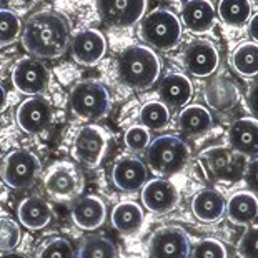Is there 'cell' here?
I'll use <instances>...</instances> for the list:
<instances>
[{"label": "cell", "mask_w": 258, "mask_h": 258, "mask_svg": "<svg viewBox=\"0 0 258 258\" xmlns=\"http://www.w3.org/2000/svg\"><path fill=\"white\" fill-rule=\"evenodd\" d=\"M22 45L37 58H57L70 47V27L60 14L37 12L22 27Z\"/></svg>", "instance_id": "cell-1"}, {"label": "cell", "mask_w": 258, "mask_h": 258, "mask_svg": "<svg viewBox=\"0 0 258 258\" xmlns=\"http://www.w3.org/2000/svg\"><path fill=\"white\" fill-rule=\"evenodd\" d=\"M162 62L147 45L127 47L117 58V77L132 90H147L160 77Z\"/></svg>", "instance_id": "cell-2"}, {"label": "cell", "mask_w": 258, "mask_h": 258, "mask_svg": "<svg viewBox=\"0 0 258 258\" xmlns=\"http://www.w3.org/2000/svg\"><path fill=\"white\" fill-rule=\"evenodd\" d=\"M182 22L167 9L152 10L140 22V37L157 50L168 52L182 40Z\"/></svg>", "instance_id": "cell-3"}, {"label": "cell", "mask_w": 258, "mask_h": 258, "mask_svg": "<svg viewBox=\"0 0 258 258\" xmlns=\"http://www.w3.org/2000/svg\"><path fill=\"white\" fill-rule=\"evenodd\" d=\"M188 145L175 135L158 137L147 148L148 168L160 177H170L182 172L188 163Z\"/></svg>", "instance_id": "cell-4"}, {"label": "cell", "mask_w": 258, "mask_h": 258, "mask_svg": "<svg viewBox=\"0 0 258 258\" xmlns=\"http://www.w3.org/2000/svg\"><path fill=\"white\" fill-rule=\"evenodd\" d=\"M69 105L75 117L95 122L110 110V93L100 82L85 80L77 84L70 92Z\"/></svg>", "instance_id": "cell-5"}, {"label": "cell", "mask_w": 258, "mask_h": 258, "mask_svg": "<svg viewBox=\"0 0 258 258\" xmlns=\"http://www.w3.org/2000/svg\"><path fill=\"white\" fill-rule=\"evenodd\" d=\"M43 185L52 200L60 203L74 202L84 190V175L74 163L57 162L45 173Z\"/></svg>", "instance_id": "cell-6"}, {"label": "cell", "mask_w": 258, "mask_h": 258, "mask_svg": "<svg viewBox=\"0 0 258 258\" xmlns=\"http://www.w3.org/2000/svg\"><path fill=\"white\" fill-rule=\"evenodd\" d=\"M42 165L38 158L29 150H14L4 158L0 175L10 188H29L40 175Z\"/></svg>", "instance_id": "cell-7"}, {"label": "cell", "mask_w": 258, "mask_h": 258, "mask_svg": "<svg viewBox=\"0 0 258 258\" xmlns=\"http://www.w3.org/2000/svg\"><path fill=\"white\" fill-rule=\"evenodd\" d=\"M107 147L108 134L98 125L90 123L77 132L72 145V155L75 160L87 167H98L105 157Z\"/></svg>", "instance_id": "cell-8"}, {"label": "cell", "mask_w": 258, "mask_h": 258, "mask_svg": "<svg viewBox=\"0 0 258 258\" xmlns=\"http://www.w3.org/2000/svg\"><path fill=\"white\" fill-rule=\"evenodd\" d=\"M148 253L150 258H190V235L180 227H163L150 237Z\"/></svg>", "instance_id": "cell-9"}, {"label": "cell", "mask_w": 258, "mask_h": 258, "mask_svg": "<svg viewBox=\"0 0 258 258\" xmlns=\"http://www.w3.org/2000/svg\"><path fill=\"white\" fill-rule=\"evenodd\" d=\"M147 0H97V10L103 22L113 27H130L144 19Z\"/></svg>", "instance_id": "cell-10"}, {"label": "cell", "mask_w": 258, "mask_h": 258, "mask_svg": "<svg viewBox=\"0 0 258 258\" xmlns=\"http://www.w3.org/2000/svg\"><path fill=\"white\" fill-rule=\"evenodd\" d=\"M12 82L19 92L25 95H37L47 89L48 70L38 58L25 57L14 67Z\"/></svg>", "instance_id": "cell-11"}, {"label": "cell", "mask_w": 258, "mask_h": 258, "mask_svg": "<svg viewBox=\"0 0 258 258\" xmlns=\"http://www.w3.org/2000/svg\"><path fill=\"white\" fill-rule=\"evenodd\" d=\"M178 188L167 178H153L142 186V203L148 212L163 213L172 212L178 205Z\"/></svg>", "instance_id": "cell-12"}, {"label": "cell", "mask_w": 258, "mask_h": 258, "mask_svg": "<svg viewBox=\"0 0 258 258\" xmlns=\"http://www.w3.org/2000/svg\"><path fill=\"white\" fill-rule=\"evenodd\" d=\"M53 110L47 98L30 97L17 108V123L25 134H40L52 123Z\"/></svg>", "instance_id": "cell-13"}, {"label": "cell", "mask_w": 258, "mask_h": 258, "mask_svg": "<svg viewBox=\"0 0 258 258\" xmlns=\"http://www.w3.org/2000/svg\"><path fill=\"white\" fill-rule=\"evenodd\" d=\"M220 63L217 47L208 40L191 42L183 53V65L191 75L195 77H210L215 74Z\"/></svg>", "instance_id": "cell-14"}, {"label": "cell", "mask_w": 258, "mask_h": 258, "mask_svg": "<svg viewBox=\"0 0 258 258\" xmlns=\"http://www.w3.org/2000/svg\"><path fill=\"white\" fill-rule=\"evenodd\" d=\"M70 50L75 62L82 65H95L98 60L105 55L107 42L98 30L84 29L75 32L70 40Z\"/></svg>", "instance_id": "cell-15"}, {"label": "cell", "mask_w": 258, "mask_h": 258, "mask_svg": "<svg viewBox=\"0 0 258 258\" xmlns=\"http://www.w3.org/2000/svg\"><path fill=\"white\" fill-rule=\"evenodd\" d=\"M148 170L145 163L137 157H122L112 168V180L122 191H137L147 183Z\"/></svg>", "instance_id": "cell-16"}, {"label": "cell", "mask_w": 258, "mask_h": 258, "mask_svg": "<svg viewBox=\"0 0 258 258\" xmlns=\"http://www.w3.org/2000/svg\"><path fill=\"white\" fill-rule=\"evenodd\" d=\"M202 160L205 163L212 178L217 180H233L237 178L240 170L238 153L227 147H212L202 153Z\"/></svg>", "instance_id": "cell-17"}, {"label": "cell", "mask_w": 258, "mask_h": 258, "mask_svg": "<svg viewBox=\"0 0 258 258\" xmlns=\"http://www.w3.org/2000/svg\"><path fill=\"white\" fill-rule=\"evenodd\" d=\"M230 148L241 157L258 155V120L243 117L235 120L228 130Z\"/></svg>", "instance_id": "cell-18"}, {"label": "cell", "mask_w": 258, "mask_h": 258, "mask_svg": "<svg viewBox=\"0 0 258 258\" xmlns=\"http://www.w3.org/2000/svg\"><path fill=\"white\" fill-rule=\"evenodd\" d=\"M105 203L95 195L77 197L72 203V218L77 227L84 230H95L105 222Z\"/></svg>", "instance_id": "cell-19"}, {"label": "cell", "mask_w": 258, "mask_h": 258, "mask_svg": "<svg viewBox=\"0 0 258 258\" xmlns=\"http://www.w3.org/2000/svg\"><path fill=\"white\" fill-rule=\"evenodd\" d=\"M182 24L194 34H205L215 25V9L210 0H186L182 5Z\"/></svg>", "instance_id": "cell-20"}, {"label": "cell", "mask_w": 258, "mask_h": 258, "mask_svg": "<svg viewBox=\"0 0 258 258\" xmlns=\"http://www.w3.org/2000/svg\"><path fill=\"white\" fill-rule=\"evenodd\" d=\"M158 95L168 108L186 107V103L191 100V95H194V87L186 75L170 74L160 82Z\"/></svg>", "instance_id": "cell-21"}, {"label": "cell", "mask_w": 258, "mask_h": 258, "mask_svg": "<svg viewBox=\"0 0 258 258\" xmlns=\"http://www.w3.org/2000/svg\"><path fill=\"white\" fill-rule=\"evenodd\" d=\"M225 197L215 188H205L200 190L199 194L191 200V212L199 218L200 222L205 223H213L220 220L225 213Z\"/></svg>", "instance_id": "cell-22"}, {"label": "cell", "mask_w": 258, "mask_h": 258, "mask_svg": "<svg viewBox=\"0 0 258 258\" xmlns=\"http://www.w3.org/2000/svg\"><path fill=\"white\" fill-rule=\"evenodd\" d=\"M17 213L20 223L30 230L45 228L53 217L50 205L40 197H29V199L22 200Z\"/></svg>", "instance_id": "cell-23"}, {"label": "cell", "mask_w": 258, "mask_h": 258, "mask_svg": "<svg viewBox=\"0 0 258 258\" xmlns=\"http://www.w3.org/2000/svg\"><path fill=\"white\" fill-rule=\"evenodd\" d=\"M228 218L235 225H248L258 218V200L250 191H237L225 207Z\"/></svg>", "instance_id": "cell-24"}, {"label": "cell", "mask_w": 258, "mask_h": 258, "mask_svg": "<svg viewBox=\"0 0 258 258\" xmlns=\"http://www.w3.org/2000/svg\"><path fill=\"white\" fill-rule=\"evenodd\" d=\"M110 218L118 233L135 235L144 225V210L135 202H120L113 207Z\"/></svg>", "instance_id": "cell-25"}, {"label": "cell", "mask_w": 258, "mask_h": 258, "mask_svg": "<svg viewBox=\"0 0 258 258\" xmlns=\"http://www.w3.org/2000/svg\"><path fill=\"white\" fill-rule=\"evenodd\" d=\"M213 125L212 113L202 105H186L178 117V128L186 137H199L207 134Z\"/></svg>", "instance_id": "cell-26"}, {"label": "cell", "mask_w": 258, "mask_h": 258, "mask_svg": "<svg viewBox=\"0 0 258 258\" xmlns=\"http://www.w3.org/2000/svg\"><path fill=\"white\" fill-rule=\"evenodd\" d=\"M205 98L208 105L217 108V110H228L238 100V92L230 80L217 79L207 87Z\"/></svg>", "instance_id": "cell-27"}, {"label": "cell", "mask_w": 258, "mask_h": 258, "mask_svg": "<svg viewBox=\"0 0 258 258\" xmlns=\"http://www.w3.org/2000/svg\"><path fill=\"white\" fill-rule=\"evenodd\" d=\"M232 65L245 79L258 75V43L243 42L232 53Z\"/></svg>", "instance_id": "cell-28"}, {"label": "cell", "mask_w": 258, "mask_h": 258, "mask_svg": "<svg viewBox=\"0 0 258 258\" xmlns=\"http://www.w3.org/2000/svg\"><path fill=\"white\" fill-rule=\"evenodd\" d=\"M218 15L225 24L241 27L251 17V4L250 0H220Z\"/></svg>", "instance_id": "cell-29"}, {"label": "cell", "mask_w": 258, "mask_h": 258, "mask_svg": "<svg viewBox=\"0 0 258 258\" xmlns=\"http://www.w3.org/2000/svg\"><path fill=\"white\" fill-rule=\"evenodd\" d=\"M79 258H118V251L105 235H92L82 241Z\"/></svg>", "instance_id": "cell-30"}, {"label": "cell", "mask_w": 258, "mask_h": 258, "mask_svg": "<svg viewBox=\"0 0 258 258\" xmlns=\"http://www.w3.org/2000/svg\"><path fill=\"white\" fill-rule=\"evenodd\" d=\"M140 122L148 130H162L170 122V108L163 102L152 100L140 108Z\"/></svg>", "instance_id": "cell-31"}, {"label": "cell", "mask_w": 258, "mask_h": 258, "mask_svg": "<svg viewBox=\"0 0 258 258\" xmlns=\"http://www.w3.org/2000/svg\"><path fill=\"white\" fill-rule=\"evenodd\" d=\"M22 32L20 19L12 10L0 9V45H9L15 42Z\"/></svg>", "instance_id": "cell-32"}, {"label": "cell", "mask_w": 258, "mask_h": 258, "mask_svg": "<svg viewBox=\"0 0 258 258\" xmlns=\"http://www.w3.org/2000/svg\"><path fill=\"white\" fill-rule=\"evenodd\" d=\"M20 228L14 218L2 217L0 218V253H7L17 248L20 243Z\"/></svg>", "instance_id": "cell-33"}, {"label": "cell", "mask_w": 258, "mask_h": 258, "mask_svg": "<svg viewBox=\"0 0 258 258\" xmlns=\"http://www.w3.org/2000/svg\"><path fill=\"white\" fill-rule=\"evenodd\" d=\"M35 258H74L72 243L63 237H53L40 246Z\"/></svg>", "instance_id": "cell-34"}, {"label": "cell", "mask_w": 258, "mask_h": 258, "mask_svg": "<svg viewBox=\"0 0 258 258\" xmlns=\"http://www.w3.org/2000/svg\"><path fill=\"white\" fill-rule=\"evenodd\" d=\"M191 258H228V253L222 241L205 238L191 248Z\"/></svg>", "instance_id": "cell-35"}, {"label": "cell", "mask_w": 258, "mask_h": 258, "mask_svg": "<svg viewBox=\"0 0 258 258\" xmlns=\"http://www.w3.org/2000/svg\"><path fill=\"white\" fill-rule=\"evenodd\" d=\"M125 145L130 152H144L150 145V132L144 125H134L125 132Z\"/></svg>", "instance_id": "cell-36"}, {"label": "cell", "mask_w": 258, "mask_h": 258, "mask_svg": "<svg viewBox=\"0 0 258 258\" xmlns=\"http://www.w3.org/2000/svg\"><path fill=\"white\" fill-rule=\"evenodd\" d=\"M238 253L241 258H258V227H251L240 238Z\"/></svg>", "instance_id": "cell-37"}, {"label": "cell", "mask_w": 258, "mask_h": 258, "mask_svg": "<svg viewBox=\"0 0 258 258\" xmlns=\"http://www.w3.org/2000/svg\"><path fill=\"white\" fill-rule=\"evenodd\" d=\"M243 178H245L246 186H248L253 194H258V158H253V160H250L246 163Z\"/></svg>", "instance_id": "cell-38"}, {"label": "cell", "mask_w": 258, "mask_h": 258, "mask_svg": "<svg viewBox=\"0 0 258 258\" xmlns=\"http://www.w3.org/2000/svg\"><path fill=\"white\" fill-rule=\"evenodd\" d=\"M246 103H248L250 112L253 113L255 117H258V82L253 84V87L246 93Z\"/></svg>", "instance_id": "cell-39"}, {"label": "cell", "mask_w": 258, "mask_h": 258, "mask_svg": "<svg viewBox=\"0 0 258 258\" xmlns=\"http://www.w3.org/2000/svg\"><path fill=\"white\" fill-rule=\"evenodd\" d=\"M248 35L253 38V42H258V12L250 17V24H248Z\"/></svg>", "instance_id": "cell-40"}, {"label": "cell", "mask_w": 258, "mask_h": 258, "mask_svg": "<svg viewBox=\"0 0 258 258\" xmlns=\"http://www.w3.org/2000/svg\"><path fill=\"white\" fill-rule=\"evenodd\" d=\"M7 107V92H5L4 85H0V112Z\"/></svg>", "instance_id": "cell-41"}, {"label": "cell", "mask_w": 258, "mask_h": 258, "mask_svg": "<svg viewBox=\"0 0 258 258\" xmlns=\"http://www.w3.org/2000/svg\"><path fill=\"white\" fill-rule=\"evenodd\" d=\"M0 258H29L27 255H24V253H17V251H7V253H2L0 255Z\"/></svg>", "instance_id": "cell-42"}]
</instances>
